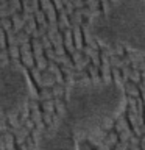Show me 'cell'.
I'll return each mask as SVG.
<instances>
[{
  "label": "cell",
  "mask_w": 145,
  "mask_h": 150,
  "mask_svg": "<svg viewBox=\"0 0 145 150\" xmlns=\"http://www.w3.org/2000/svg\"><path fill=\"white\" fill-rule=\"evenodd\" d=\"M136 133L133 131V128H130V130H125V131H122V133H119V141H122V142H130V139L133 138Z\"/></svg>",
  "instance_id": "obj_8"
},
{
  "label": "cell",
  "mask_w": 145,
  "mask_h": 150,
  "mask_svg": "<svg viewBox=\"0 0 145 150\" xmlns=\"http://www.w3.org/2000/svg\"><path fill=\"white\" fill-rule=\"evenodd\" d=\"M131 125H130V120L128 117H126V112H122V114L115 119V125H114V130L117 133H122V131L125 130H130Z\"/></svg>",
  "instance_id": "obj_4"
},
{
  "label": "cell",
  "mask_w": 145,
  "mask_h": 150,
  "mask_svg": "<svg viewBox=\"0 0 145 150\" xmlns=\"http://www.w3.org/2000/svg\"><path fill=\"white\" fill-rule=\"evenodd\" d=\"M130 81H133V83H136V84H139L140 81H142V75H140V70H137V69H131Z\"/></svg>",
  "instance_id": "obj_10"
},
{
  "label": "cell",
  "mask_w": 145,
  "mask_h": 150,
  "mask_svg": "<svg viewBox=\"0 0 145 150\" xmlns=\"http://www.w3.org/2000/svg\"><path fill=\"white\" fill-rule=\"evenodd\" d=\"M114 83H106L103 80H78L69 83L65 92V114L63 119L72 128L75 138L81 139L92 130L98 128L108 117H114L112 108L108 98L112 94Z\"/></svg>",
  "instance_id": "obj_1"
},
{
  "label": "cell",
  "mask_w": 145,
  "mask_h": 150,
  "mask_svg": "<svg viewBox=\"0 0 145 150\" xmlns=\"http://www.w3.org/2000/svg\"><path fill=\"white\" fill-rule=\"evenodd\" d=\"M81 150H92V147L89 144H86V142H83L81 144Z\"/></svg>",
  "instance_id": "obj_15"
},
{
  "label": "cell",
  "mask_w": 145,
  "mask_h": 150,
  "mask_svg": "<svg viewBox=\"0 0 145 150\" xmlns=\"http://www.w3.org/2000/svg\"><path fill=\"white\" fill-rule=\"evenodd\" d=\"M122 72V78H123V81H130V74H131V66H123V67L120 69Z\"/></svg>",
  "instance_id": "obj_11"
},
{
  "label": "cell",
  "mask_w": 145,
  "mask_h": 150,
  "mask_svg": "<svg viewBox=\"0 0 145 150\" xmlns=\"http://www.w3.org/2000/svg\"><path fill=\"white\" fill-rule=\"evenodd\" d=\"M73 39H75V45H77L78 49H83V31L78 25L75 27V30H73Z\"/></svg>",
  "instance_id": "obj_7"
},
{
  "label": "cell",
  "mask_w": 145,
  "mask_h": 150,
  "mask_svg": "<svg viewBox=\"0 0 145 150\" xmlns=\"http://www.w3.org/2000/svg\"><path fill=\"white\" fill-rule=\"evenodd\" d=\"M109 63H111V67H115V69H122L125 66L123 58H122V56H111Z\"/></svg>",
  "instance_id": "obj_9"
},
{
  "label": "cell",
  "mask_w": 145,
  "mask_h": 150,
  "mask_svg": "<svg viewBox=\"0 0 145 150\" xmlns=\"http://www.w3.org/2000/svg\"><path fill=\"white\" fill-rule=\"evenodd\" d=\"M112 150H130V142H122V141H119Z\"/></svg>",
  "instance_id": "obj_12"
},
{
  "label": "cell",
  "mask_w": 145,
  "mask_h": 150,
  "mask_svg": "<svg viewBox=\"0 0 145 150\" xmlns=\"http://www.w3.org/2000/svg\"><path fill=\"white\" fill-rule=\"evenodd\" d=\"M137 86H139L140 94H145V80H144V78H142V81H140V83L137 84Z\"/></svg>",
  "instance_id": "obj_13"
},
{
  "label": "cell",
  "mask_w": 145,
  "mask_h": 150,
  "mask_svg": "<svg viewBox=\"0 0 145 150\" xmlns=\"http://www.w3.org/2000/svg\"><path fill=\"white\" fill-rule=\"evenodd\" d=\"M140 149H142V150H145V134H142V136H140Z\"/></svg>",
  "instance_id": "obj_14"
},
{
  "label": "cell",
  "mask_w": 145,
  "mask_h": 150,
  "mask_svg": "<svg viewBox=\"0 0 145 150\" xmlns=\"http://www.w3.org/2000/svg\"><path fill=\"white\" fill-rule=\"evenodd\" d=\"M37 150H77V139L72 128L59 114L50 122L49 127H42L36 136Z\"/></svg>",
  "instance_id": "obj_3"
},
{
  "label": "cell",
  "mask_w": 145,
  "mask_h": 150,
  "mask_svg": "<svg viewBox=\"0 0 145 150\" xmlns=\"http://www.w3.org/2000/svg\"><path fill=\"white\" fill-rule=\"evenodd\" d=\"M30 78L25 67L17 61L0 63V108L13 111L30 96Z\"/></svg>",
  "instance_id": "obj_2"
},
{
  "label": "cell",
  "mask_w": 145,
  "mask_h": 150,
  "mask_svg": "<svg viewBox=\"0 0 145 150\" xmlns=\"http://www.w3.org/2000/svg\"><path fill=\"white\" fill-rule=\"evenodd\" d=\"M105 144H108L109 147L114 149V145L119 142V133H117L115 130H111V131H108V136H106V139L103 141Z\"/></svg>",
  "instance_id": "obj_6"
},
{
  "label": "cell",
  "mask_w": 145,
  "mask_h": 150,
  "mask_svg": "<svg viewBox=\"0 0 145 150\" xmlns=\"http://www.w3.org/2000/svg\"><path fill=\"white\" fill-rule=\"evenodd\" d=\"M123 92L126 94V96H130V97H140V91H139V86L136 83L133 81H126L123 84Z\"/></svg>",
  "instance_id": "obj_5"
}]
</instances>
